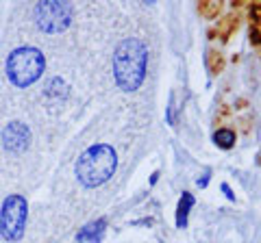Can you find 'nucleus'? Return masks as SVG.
Segmentation results:
<instances>
[{
    "label": "nucleus",
    "instance_id": "f257e3e1",
    "mask_svg": "<svg viewBox=\"0 0 261 243\" xmlns=\"http://www.w3.org/2000/svg\"><path fill=\"white\" fill-rule=\"evenodd\" d=\"M148 52L140 39H124L113 52V76L120 89L135 92L144 83Z\"/></svg>",
    "mask_w": 261,
    "mask_h": 243
},
{
    "label": "nucleus",
    "instance_id": "f03ea898",
    "mask_svg": "<svg viewBox=\"0 0 261 243\" xmlns=\"http://www.w3.org/2000/svg\"><path fill=\"white\" fill-rule=\"evenodd\" d=\"M116 165H118V159L111 145L98 143V145L87 148L81 155L76 163V178L85 187H98V185L107 183L113 176Z\"/></svg>",
    "mask_w": 261,
    "mask_h": 243
},
{
    "label": "nucleus",
    "instance_id": "7ed1b4c3",
    "mask_svg": "<svg viewBox=\"0 0 261 243\" xmlns=\"http://www.w3.org/2000/svg\"><path fill=\"white\" fill-rule=\"evenodd\" d=\"M44 54L37 48H18L7 59V76L15 87H29L42 76Z\"/></svg>",
    "mask_w": 261,
    "mask_h": 243
},
{
    "label": "nucleus",
    "instance_id": "20e7f679",
    "mask_svg": "<svg viewBox=\"0 0 261 243\" xmlns=\"http://www.w3.org/2000/svg\"><path fill=\"white\" fill-rule=\"evenodd\" d=\"M27 200L22 196H9L0 210V232L7 241H20L27 228Z\"/></svg>",
    "mask_w": 261,
    "mask_h": 243
},
{
    "label": "nucleus",
    "instance_id": "39448f33",
    "mask_svg": "<svg viewBox=\"0 0 261 243\" xmlns=\"http://www.w3.org/2000/svg\"><path fill=\"white\" fill-rule=\"evenodd\" d=\"M72 7L68 3H39L35 7V20L44 33H61L70 24Z\"/></svg>",
    "mask_w": 261,
    "mask_h": 243
},
{
    "label": "nucleus",
    "instance_id": "423d86ee",
    "mask_svg": "<svg viewBox=\"0 0 261 243\" xmlns=\"http://www.w3.org/2000/svg\"><path fill=\"white\" fill-rule=\"evenodd\" d=\"M3 143H5V148L9 150V155H22L24 150L29 148V143H31V133H29V128L22 124V122H11L9 126L5 128V133H3Z\"/></svg>",
    "mask_w": 261,
    "mask_h": 243
},
{
    "label": "nucleus",
    "instance_id": "0eeeda50",
    "mask_svg": "<svg viewBox=\"0 0 261 243\" xmlns=\"http://www.w3.org/2000/svg\"><path fill=\"white\" fill-rule=\"evenodd\" d=\"M105 228H107V222H105V220L87 224L85 228L76 234V241H81V243H100L102 234H105Z\"/></svg>",
    "mask_w": 261,
    "mask_h": 243
},
{
    "label": "nucleus",
    "instance_id": "6e6552de",
    "mask_svg": "<svg viewBox=\"0 0 261 243\" xmlns=\"http://www.w3.org/2000/svg\"><path fill=\"white\" fill-rule=\"evenodd\" d=\"M192 206H194V196L185 191L181 196V202H178V208H176V226L178 228H185L187 226V213H190Z\"/></svg>",
    "mask_w": 261,
    "mask_h": 243
},
{
    "label": "nucleus",
    "instance_id": "1a4fd4ad",
    "mask_svg": "<svg viewBox=\"0 0 261 243\" xmlns=\"http://www.w3.org/2000/svg\"><path fill=\"white\" fill-rule=\"evenodd\" d=\"M250 42L261 46V5H252L250 9Z\"/></svg>",
    "mask_w": 261,
    "mask_h": 243
},
{
    "label": "nucleus",
    "instance_id": "9d476101",
    "mask_svg": "<svg viewBox=\"0 0 261 243\" xmlns=\"http://www.w3.org/2000/svg\"><path fill=\"white\" fill-rule=\"evenodd\" d=\"M214 141L220 145V148L228 150V148L235 145V133L231 131V128H220V131L214 135Z\"/></svg>",
    "mask_w": 261,
    "mask_h": 243
},
{
    "label": "nucleus",
    "instance_id": "9b49d317",
    "mask_svg": "<svg viewBox=\"0 0 261 243\" xmlns=\"http://www.w3.org/2000/svg\"><path fill=\"white\" fill-rule=\"evenodd\" d=\"M222 191H224V196H226L228 200H235V196L231 193V189H228V185H222Z\"/></svg>",
    "mask_w": 261,
    "mask_h": 243
}]
</instances>
